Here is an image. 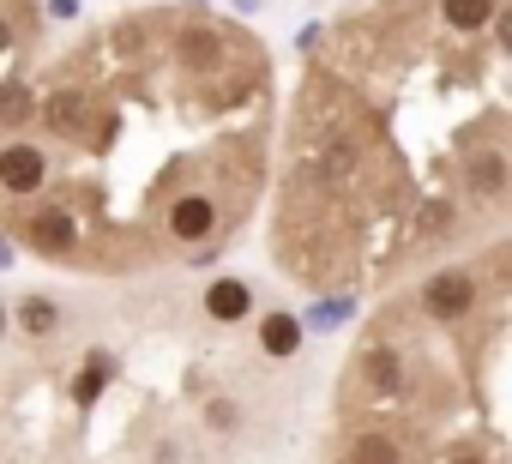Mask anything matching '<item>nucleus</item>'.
<instances>
[{"label":"nucleus","mask_w":512,"mask_h":464,"mask_svg":"<svg viewBox=\"0 0 512 464\" xmlns=\"http://www.w3.org/2000/svg\"><path fill=\"white\" fill-rule=\"evenodd\" d=\"M506 254L440 266L386 308L338 386L326 464H506Z\"/></svg>","instance_id":"obj_3"},{"label":"nucleus","mask_w":512,"mask_h":464,"mask_svg":"<svg viewBox=\"0 0 512 464\" xmlns=\"http://www.w3.org/2000/svg\"><path fill=\"white\" fill-rule=\"evenodd\" d=\"M31 25H37V0H0V97L31 73V55H25Z\"/></svg>","instance_id":"obj_4"},{"label":"nucleus","mask_w":512,"mask_h":464,"mask_svg":"<svg viewBox=\"0 0 512 464\" xmlns=\"http://www.w3.org/2000/svg\"><path fill=\"white\" fill-rule=\"evenodd\" d=\"M19 326H25V338H49V332L61 326V308H55L49 296H25V302H19Z\"/></svg>","instance_id":"obj_5"},{"label":"nucleus","mask_w":512,"mask_h":464,"mask_svg":"<svg viewBox=\"0 0 512 464\" xmlns=\"http://www.w3.org/2000/svg\"><path fill=\"white\" fill-rule=\"evenodd\" d=\"M7 145V139H0ZM13 145L37 187L0 229L73 272H151L229 242L272 169V55L205 7L121 13L91 31Z\"/></svg>","instance_id":"obj_1"},{"label":"nucleus","mask_w":512,"mask_h":464,"mask_svg":"<svg viewBox=\"0 0 512 464\" xmlns=\"http://www.w3.org/2000/svg\"><path fill=\"white\" fill-rule=\"evenodd\" d=\"M260 344H266L272 356H296L302 332H296V320H290V314H272V320H266V332H260Z\"/></svg>","instance_id":"obj_7"},{"label":"nucleus","mask_w":512,"mask_h":464,"mask_svg":"<svg viewBox=\"0 0 512 464\" xmlns=\"http://www.w3.org/2000/svg\"><path fill=\"white\" fill-rule=\"evenodd\" d=\"M500 25L464 31L440 0H386L314 43L272 229L296 284H386L494 223L512 187Z\"/></svg>","instance_id":"obj_2"},{"label":"nucleus","mask_w":512,"mask_h":464,"mask_svg":"<svg viewBox=\"0 0 512 464\" xmlns=\"http://www.w3.org/2000/svg\"><path fill=\"white\" fill-rule=\"evenodd\" d=\"M205 308H211V320H223V326H229V320H241V314H247V290H241V284H217V290L205 296Z\"/></svg>","instance_id":"obj_6"}]
</instances>
